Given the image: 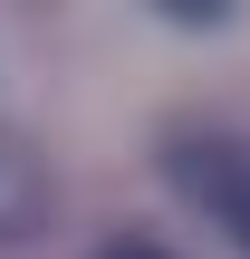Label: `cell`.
Segmentation results:
<instances>
[{
    "label": "cell",
    "mask_w": 250,
    "mask_h": 259,
    "mask_svg": "<svg viewBox=\"0 0 250 259\" xmlns=\"http://www.w3.org/2000/svg\"><path fill=\"white\" fill-rule=\"evenodd\" d=\"M173 183L250 250V154L241 144H183V154H173Z\"/></svg>",
    "instance_id": "obj_1"
},
{
    "label": "cell",
    "mask_w": 250,
    "mask_h": 259,
    "mask_svg": "<svg viewBox=\"0 0 250 259\" xmlns=\"http://www.w3.org/2000/svg\"><path fill=\"white\" fill-rule=\"evenodd\" d=\"M39 202H48V183H39L29 144H10V135H0V240H10V231H29V221H39Z\"/></svg>",
    "instance_id": "obj_2"
},
{
    "label": "cell",
    "mask_w": 250,
    "mask_h": 259,
    "mask_svg": "<svg viewBox=\"0 0 250 259\" xmlns=\"http://www.w3.org/2000/svg\"><path fill=\"white\" fill-rule=\"evenodd\" d=\"M106 259H173V250H154V240H116Z\"/></svg>",
    "instance_id": "obj_3"
}]
</instances>
